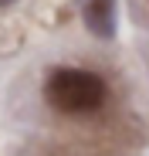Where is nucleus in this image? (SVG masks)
Masks as SVG:
<instances>
[{"mask_svg":"<svg viewBox=\"0 0 149 156\" xmlns=\"http://www.w3.org/2000/svg\"><path fill=\"white\" fill-rule=\"evenodd\" d=\"M44 98L64 115H85L105 102V82L85 68H54L44 82Z\"/></svg>","mask_w":149,"mask_h":156,"instance_id":"obj_1","label":"nucleus"},{"mask_svg":"<svg viewBox=\"0 0 149 156\" xmlns=\"http://www.w3.org/2000/svg\"><path fill=\"white\" fill-rule=\"evenodd\" d=\"M4 4H10V0H0V7H4Z\"/></svg>","mask_w":149,"mask_h":156,"instance_id":"obj_3","label":"nucleus"},{"mask_svg":"<svg viewBox=\"0 0 149 156\" xmlns=\"http://www.w3.org/2000/svg\"><path fill=\"white\" fill-rule=\"evenodd\" d=\"M85 27L95 37L115 34V0H88L85 4Z\"/></svg>","mask_w":149,"mask_h":156,"instance_id":"obj_2","label":"nucleus"}]
</instances>
